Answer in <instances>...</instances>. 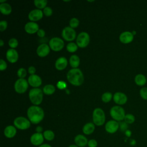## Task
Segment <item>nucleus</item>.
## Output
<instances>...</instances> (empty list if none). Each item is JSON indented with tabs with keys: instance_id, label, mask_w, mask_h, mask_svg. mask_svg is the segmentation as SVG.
<instances>
[{
	"instance_id": "f257e3e1",
	"label": "nucleus",
	"mask_w": 147,
	"mask_h": 147,
	"mask_svg": "<svg viewBox=\"0 0 147 147\" xmlns=\"http://www.w3.org/2000/svg\"><path fill=\"white\" fill-rule=\"evenodd\" d=\"M28 119L33 124L39 123L44 117V112L42 109L38 106H31L27 110Z\"/></svg>"
},
{
	"instance_id": "f03ea898",
	"label": "nucleus",
	"mask_w": 147,
	"mask_h": 147,
	"mask_svg": "<svg viewBox=\"0 0 147 147\" xmlns=\"http://www.w3.org/2000/svg\"><path fill=\"white\" fill-rule=\"evenodd\" d=\"M68 81L75 86L82 85L84 81V76L82 71L79 68H72L69 70L67 75Z\"/></svg>"
},
{
	"instance_id": "7ed1b4c3",
	"label": "nucleus",
	"mask_w": 147,
	"mask_h": 147,
	"mask_svg": "<svg viewBox=\"0 0 147 147\" xmlns=\"http://www.w3.org/2000/svg\"><path fill=\"white\" fill-rule=\"evenodd\" d=\"M29 97L30 102L36 106L40 105L43 98V91L38 88H33L29 92Z\"/></svg>"
},
{
	"instance_id": "20e7f679",
	"label": "nucleus",
	"mask_w": 147,
	"mask_h": 147,
	"mask_svg": "<svg viewBox=\"0 0 147 147\" xmlns=\"http://www.w3.org/2000/svg\"><path fill=\"white\" fill-rule=\"evenodd\" d=\"M92 120L96 126L103 125L106 120L105 114L100 108H96L92 113Z\"/></svg>"
},
{
	"instance_id": "39448f33",
	"label": "nucleus",
	"mask_w": 147,
	"mask_h": 147,
	"mask_svg": "<svg viewBox=\"0 0 147 147\" xmlns=\"http://www.w3.org/2000/svg\"><path fill=\"white\" fill-rule=\"evenodd\" d=\"M110 114L112 118L117 122L124 120L126 115L124 109L119 106L112 107L110 110Z\"/></svg>"
},
{
	"instance_id": "423d86ee",
	"label": "nucleus",
	"mask_w": 147,
	"mask_h": 147,
	"mask_svg": "<svg viewBox=\"0 0 147 147\" xmlns=\"http://www.w3.org/2000/svg\"><path fill=\"white\" fill-rule=\"evenodd\" d=\"M14 126L20 130H26L30 126L31 122L24 117H18L13 121Z\"/></svg>"
},
{
	"instance_id": "0eeeda50",
	"label": "nucleus",
	"mask_w": 147,
	"mask_h": 147,
	"mask_svg": "<svg viewBox=\"0 0 147 147\" xmlns=\"http://www.w3.org/2000/svg\"><path fill=\"white\" fill-rule=\"evenodd\" d=\"M49 46L53 51H60L63 48L64 42L59 37H53L49 41Z\"/></svg>"
},
{
	"instance_id": "6e6552de",
	"label": "nucleus",
	"mask_w": 147,
	"mask_h": 147,
	"mask_svg": "<svg viewBox=\"0 0 147 147\" xmlns=\"http://www.w3.org/2000/svg\"><path fill=\"white\" fill-rule=\"evenodd\" d=\"M90 40V36L87 32H80L77 36L76 44L80 48H85L88 45Z\"/></svg>"
},
{
	"instance_id": "1a4fd4ad",
	"label": "nucleus",
	"mask_w": 147,
	"mask_h": 147,
	"mask_svg": "<svg viewBox=\"0 0 147 147\" xmlns=\"http://www.w3.org/2000/svg\"><path fill=\"white\" fill-rule=\"evenodd\" d=\"M28 88V82L25 79H18L14 83L15 91L18 94L25 92Z\"/></svg>"
},
{
	"instance_id": "9d476101",
	"label": "nucleus",
	"mask_w": 147,
	"mask_h": 147,
	"mask_svg": "<svg viewBox=\"0 0 147 147\" xmlns=\"http://www.w3.org/2000/svg\"><path fill=\"white\" fill-rule=\"evenodd\" d=\"M61 35L63 38L67 41H72L76 37L75 30L70 26L65 27L62 30Z\"/></svg>"
},
{
	"instance_id": "9b49d317",
	"label": "nucleus",
	"mask_w": 147,
	"mask_h": 147,
	"mask_svg": "<svg viewBox=\"0 0 147 147\" xmlns=\"http://www.w3.org/2000/svg\"><path fill=\"white\" fill-rule=\"evenodd\" d=\"M44 140L43 134L41 133H33L30 137V143L34 146H40L42 144Z\"/></svg>"
},
{
	"instance_id": "f8f14e48",
	"label": "nucleus",
	"mask_w": 147,
	"mask_h": 147,
	"mask_svg": "<svg viewBox=\"0 0 147 147\" xmlns=\"http://www.w3.org/2000/svg\"><path fill=\"white\" fill-rule=\"evenodd\" d=\"M119 128V123L115 120L109 121L105 125V130L107 133L110 134L115 133L117 132Z\"/></svg>"
},
{
	"instance_id": "ddd939ff",
	"label": "nucleus",
	"mask_w": 147,
	"mask_h": 147,
	"mask_svg": "<svg viewBox=\"0 0 147 147\" xmlns=\"http://www.w3.org/2000/svg\"><path fill=\"white\" fill-rule=\"evenodd\" d=\"M43 12L40 9H34L30 11L28 18L32 22H34L41 20L43 17Z\"/></svg>"
},
{
	"instance_id": "4468645a",
	"label": "nucleus",
	"mask_w": 147,
	"mask_h": 147,
	"mask_svg": "<svg viewBox=\"0 0 147 147\" xmlns=\"http://www.w3.org/2000/svg\"><path fill=\"white\" fill-rule=\"evenodd\" d=\"M50 52V47L47 44H41L37 48L36 53L41 57L47 56Z\"/></svg>"
},
{
	"instance_id": "2eb2a0df",
	"label": "nucleus",
	"mask_w": 147,
	"mask_h": 147,
	"mask_svg": "<svg viewBox=\"0 0 147 147\" xmlns=\"http://www.w3.org/2000/svg\"><path fill=\"white\" fill-rule=\"evenodd\" d=\"M113 100L115 103L122 105L126 103L127 100V98L124 93L121 92H117L114 94L113 96Z\"/></svg>"
},
{
	"instance_id": "dca6fc26",
	"label": "nucleus",
	"mask_w": 147,
	"mask_h": 147,
	"mask_svg": "<svg viewBox=\"0 0 147 147\" xmlns=\"http://www.w3.org/2000/svg\"><path fill=\"white\" fill-rule=\"evenodd\" d=\"M28 83L32 87L37 88L41 85V78L37 75H31L29 76L28 79Z\"/></svg>"
},
{
	"instance_id": "f3484780",
	"label": "nucleus",
	"mask_w": 147,
	"mask_h": 147,
	"mask_svg": "<svg viewBox=\"0 0 147 147\" xmlns=\"http://www.w3.org/2000/svg\"><path fill=\"white\" fill-rule=\"evenodd\" d=\"M6 59L11 63H14L18 59V53L14 49H9L6 52Z\"/></svg>"
},
{
	"instance_id": "a211bd4d",
	"label": "nucleus",
	"mask_w": 147,
	"mask_h": 147,
	"mask_svg": "<svg viewBox=\"0 0 147 147\" xmlns=\"http://www.w3.org/2000/svg\"><path fill=\"white\" fill-rule=\"evenodd\" d=\"M133 38L134 35L131 32L129 31L123 32L119 36V40L123 44H128L131 42Z\"/></svg>"
},
{
	"instance_id": "6ab92c4d",
	"label": "nucleus",
	"mask_w": 147,
	"mask_h": 147,
	"mask_svg": "<svg viewBox=\"0 0 147 147\" xmlns=\"http://www.w3.org/2000/svg\"><path fill=\"white\" fill-rule=\"evenodd\" d=\"M75 145L79 147H85L87 145L88 140L87 138L83 134H78L74 138Z\"/></svg>"
},
{
	"instance_id": "aec40b11",
	"label": "nucleus",
	"mask_w": 147,
	"mask_h": 147,
	"mask_svg": "<svg viewBox=\"0 0 147 147\" xmlns=\"http://www.w3.org/2000/svg\"><path fill=\"white\" fill-rule=\"evenodd\" d=\"M38 30V25L34 22H28L25 25V30L29 34H34Z\"/></svg>"
},
{
	"instance_id": "412c9836",
	"label": "nucleus",
	"mask_w": 147,
	"mask_h": 147,
	"mask_svg": "<svg viewBox=\"0 0 147 147\" xmlns=\"http://www.w3.org/2000/svg\"><path fill=\"white\" fill-rule=\"evenodd\" d=\"M3 133L6 138H12L16 136L17 133L16 127L13 125L7 126L4 129Z\"/></svg>"
},
{
	"instance_id": "4be33fe9",
	"label": "nucleus",
	"mask_w": 147,
	"mask_h": 147,
	"mask_svg": "<svg viewBox=\"0 0 147 147\" xmlns=\"http://www.w3.org/2000/svg\"><path fill=\"white\" fill-rule=\"evenodd\" d=\"M68 61L64 57H60L58 58L55 62V68L61 71L65 69L67 65Z\"/></svg>"
},
{
	"instance_id": "5701e85b",
	"label": "nucleus",
	"mask_w": 147,
	"mask_h": 147,
	"mask_svg": "<svg viewBox=\"0 0 147 147\" xmlns=\"http://www.w3.org/2000/svg\"><path fill=\"white\" fill-rule=\"evenodd\" d=\"M95 129V127L94 123L92 122H88L83 126L82 128V131L84 134L90 135L94 131Z\"/></svg>"
},
{
	"instance_id": "b1692460",
	"label": "nucleus",
	"mask_w": 147,
	"mask_h": 147,
	"mask_svg": "<svg viewBox=\"0 0 147 147\" xmlns=\"http://www.w3.org/2000/svg\"><path fill=\"white\" fill-rule=\"evenodd\" d=\"M11 6L7 3H1L0 5V11L2 14L4 15H9L11 12Z\"/></svg>"
},
{
	"instance_id": "393cba45",
	"label": "nucleus",
	"mask_w": 147,
	"mask_h": 147,
	"mask_svg": "<svg viewBox=\"0 0 147 147\" xmlns=\"http://www.w3.org/2000/svg\"><path fill=\"white\" fill-rule=\"evenodd\" d=\"M134 82L137 85L142 86H144L147 80H146V78L145 76V75L140 74L137 75L135 76Z\"/></svg>"
},
{
	"instance_id": "a878e982",
	"label": "nucleus",
	"mask_w": 147,
	"mask_h": 147,
	"mask_svg": "<svg viewBox=\"0 0 147 147\" xmlns=\"http://www.w3.org/2000/svg\"><path fill=\"white\" fill-rule=\"evenodd\" d=\"M69 62L73 68H77L80 64V59L76 55H73L70 57Z\"/></svg>"
},
{
	"instance_id": "bb28decb",
	"label": "nucleus",
	"mask_w": 147,
	"mask_h": 147,
	"mask_svg": "<svg viewBox=\"0 0 147 147\" xmlns=\"http://www.w3.org/2000/svg\"><path fill=\"white\" fill-rule=\"evenodd\" d=\"M43 136L44 137V139L48 141H51L54 140L55 134L54 132L51 130H46L43 132Z\"/></svg>"
},
{
	"instance_id": "cd10ccee",
	"label": "nucleus",
	"mask_w": 147,
	"mask_h": 147,
	"mask_svg": "<svg viewBox=\"0 0 147 147\" xmlns=\"http://www.w3.org/2000/svg\"><path fill=\"white\" fill-rule=\"evenodd\" d=\"M43 92L46 95H51L55 91V87L52 84H47L43 87Z\"/></svg>"
},
{
	"instance_id": "c85d7f7f",
	"label": "nucleus",
	"mask_w": 147,
	"mask_h": 147,
	"mask_svg": "<svg viewBox=\"0 0 147 147\" xmlns=\"http://www.w3.org/2000/svg\"><path fill=\"white\" fill-rule=\"evenodd\" d=\"M34 3L36 7H37L39 9H44L46 7V5L47 4V0H34Z\"/></svg>"
},
{
	"instance_id": "c756f323",
	"label": "nucleus",
	"mask_w": 147,
	"mask_h": 147,
	"mask_svg": "<svg viewBox=\"0 0 147 147\" xmlns=\"http://www.w3.org/2000/svg\"><path fill=\"white\" fill-rule=\"evenodd\" d=\"M78 47V46L76 44H75L74 42H69L67 44L66 48H67V51L69 52L74 53V52H75L77 51Z\"/></svg>"
},
{
	"instance_id": "7c9ffc66",
	"label": "nucleus",
	"mask_w": 147,
	"mask_h": 147,
	"mask_svg": "<svg viewBox=\"0 0 147 147\" xmlns=\"http://www.w3.org/2000/svg\"><path fill=\"white\" fill-rule=\"evenodd\" d=\"M113 97V96L111 92H106L104 94H103V95L101 96V99L103 102L107 103L111 100V99H112Z\"/></svg>"
},
{
	"instance_id": "2f4dec72",
	"label": "nucleus",
	"mask_w": 147,
	"mask_h": 147,
	"mask_svg": "<svg viewBox=\"0 0 147 147\" xmlns=\"http://www.w3.org/2000/svg\"><path fill=\"white\" fill-rule=\"evenodd\" d=\"M124 121L127 124H131L135 121V117L131 114H126L124 118Z\"/></svg>"
},
{
	"instance_id": "473e14b6",
	"label": "nucleus",
	"mask_w": 147,
	"mask_h": 147,
	"mask_svg": "<svg viewBox=\"0 0 147 147\" xmlns=\"http://www.w3.org/2000/svg\"><path fill=\"white\" fill-rule=\"evenodd\" d=\"M69 24V26L71 28H72L73 29L76 28L78 26V25L79 24V21L78 20V18L74 17L70 20Z\"/></svg>"
},
{
	"instance_id": "72a5a7b5",
	"label": "nucleus",
	"mask_w": 147,
	"mask_h": 147,
	"mask_svg": "<svg viewBox=\"0 0 147 147\" xmlns=\"http://www.w3.org/2000/svg\"><path fill=\"white\" fill-rule=\"evenodd\" d=\"M26 70L24 68H20L17 71V76L20 78V79H24V78L26 76Z\"/></svg>"
},
{
	"instance_id": "f704fd0d",
	"label": "nucleus",
	"mask_w": 147,
	"mask_h": 147,
	"mask_svg": "<svg viewBox=\"0 0 147 147\" xmlns=\"http://www.w3.org/2000/svg\"><path fill=\"white\" fill-rule=\"evenodd\" d=\"M9 45L12 48V49H14L16 48L18 45V40L15 38H11L9 40V42H8Z\"/></svg>"
},
{
	"instance_id": "c9c22d12",
	"label": "nucleus",
	"mask_w": 147,
	"mask_h": 147,
	"mask_svg": "<svg viewBox=\"0 0 147 147\" xmlns=\"http://www.w3.org/2000/svg\"><path fill=\"white\" fill-rule=\"evenodd\" d=\"M140 94L142 98L147 100V87H142L140 91Z\"/></svg>"
},
{
	"instance_id": "e433bc0d",
	"label": "nucleus",
	"mask_w": 147,
	"mask_h": 147,
	"mask_svg": "<svg viewBox=\"0 0 147 147\" xmlns=\"http://www.w3.org/2000/svg\"><path fill=\"white\" fill-rule=\"evenodd\" d=\"M43 13L44 14L45 16H47V17H49L51 16L52 13H53V11H52V9L50 7H48L47 6L46 7H45L43 10Z\"/></svg>"
},
{
	"instance_id": "4c0bfd02",
	"label": "nucleus",
	"mask_w": 147,
	"mask_h": 147,
	"mask_svg": "<svg viewBox=\"0 0 147 147\" xmlns=\"http://www.w3.org/2000/svg\"><path fill=\"white\" fill-rule=\"evenodd\" d=\"M119 123V129L122 131H126L128 128V124L124 122H121Z\"/></svg>"
},
{
	"instance_id": "58836bf2",
	"label": "nucleus",
	"mask_w": 147,
	"mask_h": 147,
	"mask_svg": "<svg viewBox=\"0 0 147 147\" xmlns=\"http://www.w3.org/2000/svg\"><path fill=\"white\" fill-rule=\"evenodd\" d=\"M88 147H97L98 146V142L95 139H91L88 140Z\"/></svg>"
},
{
	"instance_id": "ea45409f",
	"label": "nucleus",
	"mask_w": 147,
	"mask_h": 147,
	"mask_svg": "<svg viewBox=\"0 0 147 147\" xmlns=\"http://www.w3.org/2000/svg\"><path fill=\"white\" fill-rule=\"evenodd\" d=\"M7 21L5 20L0 21V30L1 32H3L5 30H6V29L7 28Z\"/></svg>"
},
{
	"instance_id": "a19ab883",
	"label": "nucleus",
	"mask_w": 147,
	"mask_h": 147,
	"mask_svg": "<svg viewBox=\"0 0 147 147\" xmlns=\"http://www.w3.org/2000/svg\"><path fill=\"white\" fill-rule=\"evenodd\" d=\"M7 68V64L3 59L0 60V70L1 71H4Z\"/></svg>"
},
{
	"instance_id": "79ce46f5",
	"label": "nucleus",
	"mask_w": 147,
	"mask_h": 147,
	"mask_svg": "<svg viewBox=\"0 0 147 147\" xmlns=\"http://www.w3.org/2000/svg\"><path fill=\"white\" fill-rule=\"evenodd\" d=\"M66 86H67V84H66L65 82H64L63 81H60L57 84V87L59 89H61V90L65 88L66 87Z\"/></svg>"
},
{
	"instance_id": "37998d69",
	"label": "nucleus",
	"mask_w": 147,
	"mask_h": 147,
	"mask_svg": "<svg viewBox=\"0 0 147 147\" xmlns=\"http://www.w3.org/2000/svg\"><path fill=\"white\" fill-rule=\"evenodd\" d=\"M37 35L40 37H43L45 36V31L42 29H39V30L37 31Z\"/></svg>"
},
{
	"instance_id": "c03bdc74",
	"label": "nucleus",
	"mask_w": 147,
	"mask_h": 147,
	"mask_svg": "<svg viewBox=\"0 0 147 147\" xmlns=\"http://www.w3.org/2000/svg\"><path fill=\"white\" fill-rule=\"evenodd\" d=\"M36 71V69L35 67H33V66H30L28 68V72L30 74V75H34Z\"/></svg>"
},
{
	"instance_id": "a18cd8bd",
	"label": "nucleus",
	"mask_w": 147,
	"mask_h": 147,
	"mask_svg": "<svg viewBox=\"0 0 147 147\" xmlns=\"http://www.w3.org/2000/svg\"><path fill=\"white\" fill-rule=\"evenodd\" d=\"M36 131L37 133H41L42 131V127L40 126H38L36 128Z\"/></svg>"
},
{
	"instance_id": "49530a36",
	"label": "nucleus",
	"mask_w": 147,
	"mask_h": 147,
	"mask_svg": "<svg viewBox=\"0 0 147 147\" xmlns=\"http://www.w3.org/2000/svg\"><path fill=\"white\" fill-rule=\"evenodd\" d=\"M125 134H126V136H127V137H130V136H131V131L130 130H127L125 132Z\"/></svg>"
},
{
	"instance_id": "de8ad7c7",
	"label": "nucleus",
	"mask_w": 147,
	"mask_h": 147,
	"mask_svg": "<svg viewBox=\"0 0 147 147\" xmlns=\"http://www.w3.org/2000/svg\"><path fill=\"white\" fill-rule=\"evenodd\" d=\"M38 147H52V146H51V145H49L48 144H42V145H41Z\"/></svg>"
},
{
	"instance_id": "09e8293b",
	"label": "nucleus",
	"mask_w": 147,
	"mask_h": 147,
	"mask_svg": "<svg viewBox=\"0 0 147 147\" xmlns=\"http://www.w3.org/2000/svg\"><path fill=\"white\" fill-rule=\"evenodd\" d=\"M130 145H135L136 144V140H135L132 139V140H130Z\"/></svg>"
},
{
	"instance_id": "8fccbe9b",
	"label": "nucleus",
	"mask_w": 147,
	"mask_h": 147,
	"mask_svg": "<svg viewBox=\"0 0 147 147\" xmlns=\"http://www.w3.org/2000/svg\"><path fill=\"white\" fill-rule=\"evenodd\" d=\"M3 44H4V42H3V40H0V46H1V47H2V46L3 45Z\"/></svg>"
},
{
	"instance_id": "3c124183",
	"label": "nucleus",
	"mask_w": 147,
	"mask_h": 147,
	"mask_svg": "<svg viewBox=\"0 0 147 147\" xmlns=\"http://www.w3.org/2000/svg\"><path fill=\"white\" fill-rule=\"evenodd\" d=\"M68 147H79L78 146H77L76 145H74V144H72V145H70Z\"/></svg>"
},
{
	"instance_id": "603ef678",
	"label": "nucleus",
	"mask_w": 147,
	"mask_h": 147,
	"mask_svg": "<svg viewBox=\"0 0 147 147\" xmlns=\"http://www.w3.org/2000/svg\"><path fill=\"white\" fill-rule=\"evenodd\" d=\"M5 1H6V0H0V2H1V3H3V2H4V3H5Z\"/></svg>"
},
{
	"instance_id": "864d4df0",
	"label": "nucleus",
	"mask_w": 147,
	"mask_h": 147,
	"mask_svg": "<svg viewBox=\"0 0 147 147\" xmlns=\"http://www.w3.org/2000/svg\"><path fill=\"white\" fill-rule=\"evenodd\" d=\"M146 80H147V78H146Z\"/></svg>"
}]
</instances>
